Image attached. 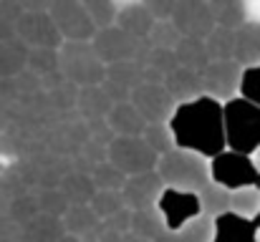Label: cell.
I'll return each mask as SVG.
<instances>
[{"instance_id": "cell-45", "label": "cell", "mask_w": 260, "mask_h": 242, "mask_svg": "<svg viewBox=\"0 0 260 242\" xmlns=\"http://www.w3.org/2000/svg\"><path fill=\"white\" fill-rule=\"evenodd\" d=\"M116 242H149V240H144V237H139V235H134V232H124V235H119Z\"/></svg>"}, {"instance_id": "cell-12", "label": "cell", "mask_w": 260, "mask_h": 242, "mask_svg": "<svg viewBox=\"0 0 260 242\" xmlns=\"http://www.w3.org/2000/svg\"><path fill=\"white\" fill-rule=\"evenodd\" d=\"M139 114L147 119V124H157V121H170L177 109V101L174 96L167 91L165 83H142L134 88L132 98H129Z\"/></svg>"}, {"instance_id": "cell-17", "label": "cell", "mask_w": 260, "mask_h": 242, "mask_svg": "<svg viewBox=\"0 0 260 242\" xmlns=\"http://www.w3.org/2000/svg\"><path fill=\"white\" fill-rule=\"evenodd\" d=\"M212 242H258L253 220L240 217L235 212H225L215 217V237Z\"/></svg>"}, {"instance_id": "cell-30", "label": "cell", "mask_w": 260, "mask_h": 242, "mask_svg": "<svg viewBox=\"0 0 260 242\" xmlns=\"http://www.w3.org/2000/svg\"><path fill=\"white\" fill-rule=\"evenodd\" d=\"M28 235L33 242H58L66 235V227L61 222V217H51V215H36L28 222Z\"/></svg>"}, {"instance_id": "cell-43", "label": "cell", "mask_w": 260, "mask_h": 242, "mask_svg": "<svg viewBox=\"0 0 260 242\" xmlns=\"http://www.w3.org/2000/svg\"><path fill=\"white\" fill-rule=\"evenodd\" d=\"M15 3L20 5V10H33V13H38V10H48L53 0H15Z\"/></svg>"}, {"instance_id": "cell-23", "label": "cell", "mask_w": 260, "mask_h": 242, "mask_svg": "<svg viewBox=\"0 0 260 242\" xmlns=\"http://www.w3.org/2000/svg\"><path fill=\"white\" fill-rule=\"evenodd\" d=\"M174 56H177L182 68H189V71H197V74H202L210 63V56H207V48H205L202 38L182 36V41L174 46Z\"/></svg>"}, {"instance_id": "cell-18", "label": "cell", "mask_w": 260, "mask_h": 242, "mask_svg": "<svg viewBox=\"0 0 260 242\" xmlns=\"http://www.w3.org/2000/svg\"><path fill=\"white\" fill-rule=\"evenodd\" d=\"M235 61L248 68L260 66V23L248 20L235 30Z\"/></svg>"}, {"instance_id": "cell-40", "label": "cell", "mask_w": 260, "mask_h": 242, "mask_svg": "<svg viewBox=\"0 0 260 242\" xmlns=\"http://www.w3.org/2000/svg\"><path fill=\"white\" fill-rule=\"evenodd\" d=\"M69 199H66V194L61 192V189H46L41 197H38V210L43 212V215H51V217H61L63 220V215L69 212Z\"/></svg>"}, {"instance_id": "cell-22", "label": "cell", "mask_w": 260, "mask_h": 242, "mask_svg": "<svg viewBox=\"0 0 260 242\" xmlns=\"http://www.w3.org/2000/svg\"><path fill=\"white\" fill-rule=\"evenodd\" d=\"M165 86H167V91L174 96L177 103L192 101V98H197V96L205 93V88H202V74L189 71V68H182V66L174 68L172 74L165 79Z\"/></svg>"}, {"instance_id": "cell-44", "label": "cell", "mask_w": 260, "mask_h": 242, "mask_svg": "<svg viewBox=\"0 0 260 242\" xmlns=\"http://www.w3.org/2000/svg\"><path fill=\"white\" fill-rule=\"evenodd\" d=\"M152 242H179V235H177L174 230H165L159 237H154Z\"/></svg>"}, {"instance_id": "cell-48", "label": "cell", "mask_w": 260, "mask_h": 242, "mask_svg": "<svg viewBox=\"0 0 260 242\" xmlns=\"http://www.w3.org/2000/svg\"><path fill=\"white\" fill-rule=\"evenodd\" d=\"M255 187H258V189H260V182H258V184H255Z\"/></svg>"}, {"instance_id": "cell-38", "label": "cell", "mask_w": 260, "mask_h": 242, "mask_svg": "<svg viewBox=\"0 0 260 242\" xmlns=\"http://www.w3.org/2000/svg\"><path fill=\"white\" fill-rule=\"evenodd\" d=\"M147 41L154 48H172L174 51V46L182 41V33L177 30V25H174L172 20H157L154 28H152V33L147 36Z\"/></svg>"}, {"instance_id": "cell-15", "label": "cell", "mask_w": 260, "mask_h": 242, "mask_svg": "<svg viewBox=\"0 0 260 242\" xmlns=\"http://www.w3.org/2000/svg\"><path fill=\"white\" fill-rule=\"evenodd\" d=\"M142 83H144V66L137 61H124V63L106 66V76L101 86L116 103V101H129L134 88Z\"/></svg>"}, {"instance_id": "cell-33", "label": "cell", "mask_w": 260, "mask_h": 242, "mask_svg": "<svg viewBox=\"0 0 260 242\" xmlns=\"http://www.w3.org/2000/svg\"><path fill=\"white\" fill-rule=\"evenodd\" d=\"M179 242H212L215 237V220L207 215H197L182 230H177Z\"/></svg>"}, {"instance_id": "cell-20", "label": "cell", "mask_w": 260, "mask_h": 242, "mask_svg": "<svg viewBox=\"0 0 260 242\" xmlns=\"http://www.w3.org/2000/svg\"><path fill=\"white\" fill-rule=\"evenodd\" d=\"M28 46L13 36L0 41V79H18L28 68Z\"/></svg>"}, {"instance_id": "cell-21", "label": "cell", "mask_w": 260, "mask_h": 242, "mask_svg": "<svg viewBox=\"0 0 260 242\" xmlns=\"http://www.w3.org/2000/svg\"><path fill=\"white\" fill-rule=\"evenodd\" d=\"M154 23H157V18L144 8L142 0L139 3H129V5L119 8V13H116V25H121L134 38H147L152 33Z\"/></svg>"}, {"instance_id": "cell-11", "label": "cell", "mask_w": 260, "mask_h": 242, "mask_svg": "<svg viewBox=\"0 0 260 242\" xmlns=\"http://www.w3.org/2000/svg\"><path fill=\"white\" fill-rule=\"evenodd\" d=\"M240 81H243V66L230 58V61H210L207 68L202 71V88L207 96L217 101H230L240 96Z\"/></svg>"}, {"instance_id": "cell-9", "label": "cell", "mask_w": 260, "mask_h": 242, "mask_svg": "<svg viewBox=\"0 0 260 242\" xmlns=\"http://www.w3.org/2000/svg\"><path fill=\"white\" fill-rule=\"evenodd\" d=\"M15 36L28 46V48H61L63 36L56 28L53 18L48 10H23L15 20Z\"/></svg>"}, {"instance_id": "cell-16", "label": "cell", "mask_w": 260, "mask_h": 242, "mask_svg": "<svg viewBox=\"0 0 260 242\" xmlns=\"http://www.w3.org/2000/svg\"><path fill=\"white\" fill-rule=\"evenodd\" d=\"M106 124L116 136H142L147 129V119L132 101H116L106 116Z\"/></svg>"}, {"instance_id": "cell-26", "label": "cell", "mask_w": 260, "mask_h": 242, "mask_svg": "<svg viewBox=\"0 0 260 242\" xmlns=\"http://www.w3.org/2000/svg\"><path fill=\"white\" fill-rule=\"evenodd\" d=\"M165 230H167V225H165V220H162L157 207H144V210H134L132 212V232L134 235L152 242L154 237H159Z\"/></svg>"}, {"instance_id": "cell-35", "label": "cell", "mask_w": 260, "mask_h": 242, "mask_svg": "<svg viewBox=\"0 0 260 242\" xmlns=\"http://www.w3.org/2000/svg\"><path fill=\"white\" fill-rule=\"evenodd\" d=\"M88 204L99 215V220H109L111 215H116L119 210L126 207L121 192H116V189H96V194H93V199Z\"/></svg>"}, {"instance_id": "cell-27", "label": "cell", "mask_w": 260, "mask_h": 242, "mask_svg": "<svg viewBox=\"0 0 260 242\" xmlns=\"http://www.w3.org/2000/svg\"><path fill=\"white\" fill-rule=\"evenodd\" d=\"M99 215L91 210V204H71L69 212L63 215V227H66V235H74V237H86L88 232L99 225Z\"/></svg>"}, {"instance_id": "cell-8", "label": "cell", "mask_w": 260, "mask_h": 242, "mask_svg": "<svg viewBox=\"0 0 260 242\" xmlns=\"http://www.w3.org/2000/svg\"><path fill=\"white\" fill-rule=\"evenodd\" d=\"M48 13L63 41H91L99 30L81 0H53Z\"/></svg>"}, {"instance_id": "cell-29", "label": "cell", "mask_w": 260, "mask_h": 242, "mask_svg": "<svg viewBox=\"0 0 260 242\" xmlns=\"http://www.w3.org/2000/svg\"><path fill=\"white\" fill-rule=\"evenodd\" d=\"M230 194L233 189L217 184V182H210L202 192H200V204H202V215L207 217H220L225 212H230Z\"/></svg>"}, {"instance_id": "cell-19", "label": "cell", "mask_w": 260, "mask_h": 242, "mask_svg": "<svg viewBox=\"0 0 260 242\" xmlns=\"http://www.w3.org/2000/svg\"><path fill=\"white\" fill-rule=\"evenodd\" d=\"M114 106V98L106 93V88L99 83V86H84L79 88V96H76V111L81 114V119L93 121V119H106L109 111Z\"/></svg>"}, {"instance_id": "cell-28", "label": "cell", "mask_w": 260, "mask_h": 242, "mask_svg": "<svg viewBox=\"0 0 260 242\" xmlns=\"http://www.w3.org/2000/svg\"><path fill=\"white\" fill-rule=\"evenodd\" d=\"M205 48L210 61H230L235 58V30L225 25H215V30L205 38Z\"/></svg>"}, {"instance_id": "cell-2", "label": "cell", "mask_w": 260, "mask_h": 242, "mask_svg": "<svg viewBox=\"0 0 260 242\" xmlns=\"http://www.w3.org/2000/svg\"><path fill=\"white\" fill-rule=\"evenodd\" d=\"M157 171H159L165 187L184 189V192H197V194L212 182L210 159L197 154V152L179 149V147H174L167 154L159 157Z\"/></svg>"}, {"instance_id": "cell-7", "label": "cell", "mask_w": 260, "mask_h": 242, "mask_svg": "<svg viewBox=\"0 0 260 242\" xmlns=\"http://www.w3.org/2000/svg\"><path fill=\"white\" fill-rule=\"evenodd\" d=\"M144 38H134L132 33H126L121 25H109V28H99L96 36L91 38L93 51L99 53V58L106 66L114 63H124V61H137L139 51H142Z\"/></svg>"}, {"instance_id": "cell-47", "label": "cell", "mask_w": 260, "mask_h": 242, "mask_svg": "<svg viewBox=\"0 0 260 242\" xmlns=\"http://www.w3.org/2000/svg\"><path fill=\"white\" fill-rule=\"evenodd\" d=\"M253 225H255V230H260V212L253 217Z\"/></svg>"}, {"instance_id": "cell-25", "label": "cell", "mask_w": 260, "mask_h": 242, "mask_svg": "<svg viewBox=\"0 0 260 242\" xmlns=\"http://www.w3.org/2000/svg\"><path fill=\"white\" fill-rule=\"evenodd\" d=\"M61 192L66 194L69 204H88V202L93 199V194H96V184H93L91 174L71 171L69 177H63Z\"/></svg>"}, {"instance_id": "cell-34", "label": "cell", "mask_w": 260, "mask_h": 242, "mask_svg": "<svg viewBox=\"0 0 260 242\" xmlns=\"http://www.w3.org/2000/svg\"><path fill=\"white\" fill-rule=\"evenodd\" d=\"M144 139H147V144L162 157V154H167L170 149H174L177 144H174V134H172V126H170V121H157V124H147V129H144V134H142Z\"/></svg>"}, {"instance_id": "cell-32", "label": "cell", "mask_w": 260, "mask_h": 242, "mask_svg": "<svg viewBox=\"0 0 260 242\" xmlns=\"http://www.w3.org/2000/svg\"><path fill=\"white\" fill-rule=\"evenodd\" d=\"M230 212L253 220L260 212V189L258 187H240L230 194Z\"/></svg>"}, {"instance_id": "cell-14", "label": "cell", "mask_w": 260, "mask_h": 242, "mask_svg": "<svg viewBox=\"0 0 260 242\" xmlns=\"http://www.w3.org/2000/svg\"><path fill=\"white\" fill-rule=\"evenodd\" d=\"M165 192V182L159 177L157 169L144 171V174H134L126 177L124 187H121V197L124 204L134 212V210H144V207H157L159 194Z\"/></svg>"}, {"instance_id": "cell-24", "label": "cell", "mask_w": 260, "mask_h": 242, "mask_svg": "<svg viewBox=\"0 0 260 242\" xmlns=\"http://www.w3.org/2000/svg\"><path fill=\"white\" fill-rule=\"evenodd\" d=\"M207 5H210L212 18H215L217 25L238 30L243 23H248V5H245V0H207Z\"/></svg>"}, {"instance_id": "cell-4", "label": "cell", "mask_w": 260, "mask_h": 242, "mask_svg": "<svg viewBox=\"0 0 260 242\" xmlns=\"http://www.w3.org/2000/svg\"><path fill=\"white\" fill-rule=\"evenodd\" d=\"M58 74L74 86H99L106 76V63L93 51L91 41H63L58 48Z\"/></svg>"}, {"instance_id": "cell-42", "label": "cell", "mask_w": 260, "mask_h": 242, "mask_svg": "<svg viewBox=\"0 0 260 242\" xmlns=\"http://www.w3.org/2000/svg\"><path fill=\"white\" fill-rule=\"evenodd\" d=\"M142 3L157 20H172L174 8H177L179 0H142Z\"/></svg>"}, {"instance_id": "cell-36", "label": "cell", "mask_w": 260, "mask_h": 242, "mask_svg": "<svg viewBox=\"0 0 260 242\" xmlns=\"http://www.w3.org/2000/svg\"><path fill=\"white\" fill-rule=\"evenodd\" d=\"M91 179H93L96 189H116V192H121V187H124V182H126V174L106 159L91 171Z\"/></svg>"}, {"instance_id": "cell-37", "label": "cell", "mask_w": 260, "mask_h": 242, "mask_svg": "<svg viewBox=\"0 0 260 242\" xmlns=\"http://www.w3.org/2000/svg\"><path fill=\"white\" fill-rule=\"evenodd\" d=\"M76 96H79V86H74L71 81L58 76V81L48 83V101H53L56 109H76Z\"/></svg>"}, {"instance_id": "cell-1", "label": "cell", "mask_w": 260, "mask_h": 242, "mask_svg": "<svg viewBox=\"0 0 260 242\" xmlns=\"http://www.w3.org/2000/svg\"><path fill=\"white\" fill-rule=\"evenodd\" d=\"M174 144L179 149L197 152L207 159L228 149L225 139V103L202 93L192 101L177 103L170 119Z\"/></svg>"}, {"instance_id": "cell-39", "label": "cell", "mask_w": 260, "mask_h": 242, "mask_svg": "<svg viewBox=\"0 0 260 242\" xmlns=\"http://www.w3.org/2000/svg\"><path fill=\"white\" fill-rule=\"evenodd\" d=\"M81 3L88 10V15L93 18L96 28H109V25L116 23L119 8L114 5V0H81Z\"/></svg>"}, {"instance_id": "cell-46", "label": "cell", "mask_w": 260, "mask_h": 242, "mask_svg": "<svg viewBox=\"0 0 260 242\" xmlns=\"http://www.w3.org/2000/svg\"><path fill=\"white\" fill-rule=\"evenodd\" d=\"M250 157H253V161H255V166L260 169V147L255 149V152H253V154H250Z\"/></svg>"}, {"instance_id": "cell-6", "label": "cell", "mask_w": 260, "mask_h": 242, "mask_svg": "<svg viewBox=\"0 0 260 242\" xmlns=\"http://www.w3.org/2000/svg\"><path fill=\"white\" fill-rule=\"evenodd\" d=\"M212 169V182L228 187V189H240V187H255L260 182V169L250 154L225 149L217 157L210 159Z\"/></svg>"}, {"instance_id": "cell-10", "label": "cell", "mask_w": 260, "mask_h": 242, "mask_svg": "<svg viewBox=\"0 0 260 242\" xmlns=\"http://www.w3.org/2000/svg\"><path fill=\"white\" fill-rule=\"evenodd\" d=\"M157 210L167 225V230H182L189 220H194L197 215H202V204H200V194L197 192H184V189H174L165 187V192L157 199Z\"/></svg>"}, {"instance_id": "cell-31", "label": "cell", "mask_w": 260, "mask_h": 242, "mask_svg": "<svg viewBox=\"0 0 260 242\" xmlns=\"http://www.w3.org/2000/svg\"><path fill=\"white\" fill-rule=\"evenodd\" d=\"M38 79L58 74V48H30L28 51V68Z\"/></svg>"}, {"instance_id": "cell-41", "label": "cell", "mask_w": 260, "mask_h": 242, "mask_svg": "<svg viewBox=\"0 0 260 242\" xmlns=\"http://www.w3.org/2000/svg\"><path fill=\"white\" fill-rule=\"evenodd\" d=\"M240 96L260 106V66H248L243 68V81H240Z\"/></svg>"}, {"instance_id": "cell-3", "label": "cell", "mask_w": 260, "mask_h": 242, "mask_svg": "<svg viewBox=\"0 0 260 242\" xmlns=\"http://www.w3.org/2000/svg\"><path fill=\"white\" fill-rule=\"evenodd\" d=\"M225 139L228 149L253 154L260 147V106L245 96L225 101Z\"/></svg>"}, {"instance_id": "cell-5", "label": "cell", "mask_w": 260, "mask_h": 242, "mask_svg": "<svg viewBox=\"0 0 260 242\" xmlns=\"http://www.w3.org/2000/svg\"><path fill=\"white\" fill-rule=\"evenodd\" d=\"M109 161L126 177H134L157 169L159 154L147 144L144 136H114L109 144Z\"/></svg>"}, {"instance_id": "cell-13", "label": "cell", "mask_w": 260, "mask_h": 242, "mask_svg": "<svg viewBox=\"0 0 260 242\" xmlns=\"http://www.w3.org/2000/svg\"><path fill=\"white\" fill-rule=\"evenodd\" d=\"M172 23L177 25V30L182 36H189V38H207L212 30H215V18H212V10L207 5V0H179L177 8H174Z\"/></svg>"}]
</instances>
